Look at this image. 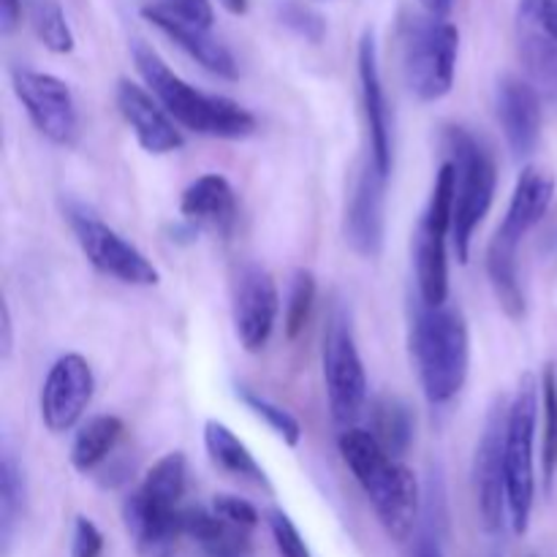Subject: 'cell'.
<instances>
[{
  "label": "cell",
  "instance_id": "cell-1",
  "mask_svg": "<svg viewBox=\"0 0 557 557\" xmlns=\"http://www.w3.org/2000/svg\"><path fill=\"white\" fill-rule=\"evenodd\" d=\"M337 449L362 493L373 504L386 536L392 542H408L419 528L424 500L417 473L386 455L370 430L346 428L337 438Z\"/></svg>",
  "mask_w": 557,
  "mask_h": 557
},
{
  "label": "cell",
  "instance_id": "cell-2",
  "mask_svg": "<svg viewBox=\"0 0 557 557\" xmlns=\"http://www.w3.org/2000/svg\"><path fill=\"white\" fill-rule=\"evenodd\" d=\"M134 63L145 79L147 90L161 101V107L183 128L201 136H212V139H245L259 128L248 109L226 96L196 90L194 85L180 79L147 44H134Z\"/></svg>",
  "mask_w": 557,
  "mask_h": 557
},
{
  "label": "cell",
  "instance_id": "cell-3",
  "mask_svg": "<svg viewBox=\"0 0 557 557\" xmlns=\"http://www.w3.org/2000/svg\"><path fill=\"white\" fill-rule=\"evenodd\" d=\"M411 354L430 406H446L462 392L471 370V335L460 310L422 308L411 324Z\"/></svg>",
  "mask_w": 557,
  "mask_h": 557
},
{
  "label": "cell",
  "instance_id": "cell-4",
  "mask_svg": "<svg viewBox=\"0 0 557 557\" xmlns=\"http://www.w3.org/2000/svg\"><path fill=\"white\" fill-rule=\"evenodd\" d=\"M444 147L449 152L446 161H451L457 172V194H455V223H451V245L457 250V261L468 264L471 243L476 228L487 218L490 207L495 201L498 188V172L487 147L460 125H449L444 131Z\"/></svg>",
  "mask_w": 557,
  "mask_h": 557
},
{
  "label": "cell",
  "instance_id": "cell-5",
  "mask_svg": "<svg viewBox=\"0 0 557 557\" xmlns=\"http://www.w3.org/2000/svg\"><path fill=\"white\" fill-rule=\"evenodd\" d=\"M542 417V389L528 373L520 381L506 422V506L517 536L528 533L536 500V430Z\"/></svg>",
  "mask_w": 557,
  "mask_h": 557
},
{
  "label": "cell",
  "instance_id": "cell-6",
  "mask_svg": "<svg viewBox=\"0 0 557 557\" xmlns=\"http://www.w3.org/2000/svg\"><path fill=\"white\" fill-rule=\"evenodd\" d=\"M455 194L457 172L451 161L441 163L435 174L433 194H430L428 210L417 226L413 237V264H417L419 299L428 308H444L449 299V259H446V243L451 237L455 223Z\"/></svg>",
  "mask_w": 557,
  "mask_h": 557
},
{
  "label": "cell",
  "instance_id": "cell-7",
  "mask_svg": "<svg viewBox=\"0 0 557 557\" xmlns=\"http://www.w3.org/2000/svg\"><path fill=\"white\" fill-rule=\"evenodd\" d=\"M460 30L438 16H411L403 25V74L413 96L441 101L455 87Z\"/></svg>",
  "mask_w": 557,
  "mask_h": 557
},
{
  "label": "cell",
  "instance_id": "cell-8",
  "mask_svg": "<svg viewBox=\"0 0 557 557\" xmlns=\"http://www.w3.org/2000/svg\"><path fill=\"white\" fill-rule=\"evenodd\" d=\"M321 368H324L326 400L332 419L351 428L368 406V373L359 357L357 337L346 308H332L321 341Z\"/></svg>",
  "mask_w": 557,
  "mask_h": 557
},
{
  "label": "cell",
  "instance_id": "cell-9",
  "mask_svg": "<svg viewBox=\"0 0 557 557\" xmlns=\"http://www.w3.org/2000/svg\"><path fill=\"white\" fill-rule=\"evenodd\" d=\"M65 215H69V223L74 228L82 253L101 275L114 277V281L125 283V286H156L161 281L152 261L136 245H131L112 226L98 221L85 207L69 205L65 207Z\"/></svg>",
  "mask_w": 557,
  "mask_h": 557
},
{
  "label": "cell",
  "instance_id": "cell-10",
  "mask_svg": "<svg viewBox=\"0 0 557 557\" xmlns=\"http://www.w3.org/2000/svg\"><path fill=\"white\" fill-rule=\"evenodd\" d=\"M11 87L25 107L27 117L36 125L38 134L52 145L71 147L79 139V112L71 96V87L63 79L44 71L14 69Z\"/></svg>",
  "mask_w": 557,
  "mask_h": 557
},
{
  "label": "cell",
  "instance_id": "cell-11",
  "mask_svg": "<svg viewBox=\"0 0 557 557\" xmlns=\"http://www.w3.org/2000/svg\"><path fill=\"white\" fill-rule=\"evenodd\" d=\"M506 422L509 408L504 400H495L484 419L482 438L473 457V490L482 525L487 533H498L509 517L506 506Z\"/></svg>",
  "mask_w": 557,
  "mask_h": 557
},
{
  "label": "cell",
  "instance_id": "cell-12",
  "mask_svg": "<svg viewBox=\"0 0 557 557\" xmlns=\"http://www.w3.org/2000/svg\"><path fill=\"white\" fill-rule=\"evenodd\" d=\"M277 310H281V297H277L275 277L253 261L239 267L237 277H234L232 315L239 346L245 351H264L272 332H275Z\"/></svg>",
  "mask_w": 557,
  "mask_h": 557
},
{
  "label": "cell",
  "instance_id": "cell-13",
  "mask_svg": "<svg viewBox=\"0 0 557 557\" xmlns=\"http://www.w3.org/2000/svg\"><path fill=\"white\" fill-rule=\"evenodd\" d=\"M96 392L90 362L79 354H65L49 368L41 386V422L49 433H69L87 411Z\"/></svg>",
  "mask_w": 557,
  "mask_h": 557
},
{
  "label": "cell",
  "instance_id": "cell-14",
  "mask_svg": "<svg viewBox=\"0 0 557 557\" xmlns=\"http://www.w3.org/2000/svg\"><path fill=\"white\" fill-rule=\"evenodd\" d=\"M386 177L373 158L362 163L346 207V243L362 259H379L386 237Z\"/></svg>",
  "mask_w": 557,
  "mask_h": 557
},
{
  "label": "cell",
  "instance_id": "cell-15",
  "mask_svg": "<svg viewBox=\"0 0 557 557\" xmlns=\"http://www.w3.org/2000/svg\"><path fill=\"white\" fill-rule=\"evenodd\" d=\"M357 71L364 123H368V156L389 177L392 166H395V134H392V107L386 101L384 79H381L379 44H375L373 30H364L362 38H359Z\"/></svg>",
  "mask_w": 557,
  "mask_h": 557
},
{
  "label": "cell",
  "instance_id": "cell-16",
  "mask_svg": "<svg viewBox=\"0 0 557 557\" xmlns=\"http://www.w3.org/2000/svg\"><path fill=\"white\" fill-rule=\"evenodd\" d=\"M536 87L520 76H504L495 90V114L517 161H528L542 141L544 112Z\"/></svg>",
  "mask_w": 557,
  "mask_h": 557
},
{
  "label": "cell",
  "instance_id": "cell-17",
  "mask_svg": "<svg viewBox=\"0 0 557 557\" xmlns=\"http://www.w3.org/2000/svg\"><path fill=\"white\" fill-rule=\"evenodd\" d=\"M117 109L145 152H150V156H169V152L183 150L185 139L180 134L177 123H174L172 114L161 107V101L150 90H145V87L131 79H120Z\"/></svg>",
  "mask_w": 557,
  "mask_h": 557
},
{
  "label": "cell",
  "instance_id": "cell-18",
  "mask_svg": "<svg viewBox=\"0 0 557 557\" xmlns=\"http://www.w3.org/2000/svg\"><path fill=\"white\" fill-rule=\"evenodd\" d=\"M141 16H145L150 25H156L158 30L166 38H172L180 49H183L188 58H194L201 69H207L210 74L221 76V79H237V60L228 52L226 44L218 41L210 33V27H201L196 22H190L188 16L177 14L169 5H145L141 9Z\"/></svg>",
  "mask_w": 557,
  "mask_h": 557
},
{
  "label": "cell",
  "instance_id": "cell-19",
  "mask_svg": "<svg viewBox=\"0 0 557 557\" xmlns=\"http://www.w3.org/2000/svg\"><path fill=\"white\" fill-rule=\"evenodd\" d=\"M555 199V177L544 169L528 166L522 169V174L517 177L515 194H511L509 210H506L504 223L495 232V237L506 245H515L520 248L522 237L533 232L539 223L544 221V215L549 212Z\"/></svg>",
  "mask_w": 557,
  "mask_h": 557
},
{
  "label": "cell",
  "instance_id": "cell-20",
  "mask_svg": "<svg viewBox=\"0 0 557 557\" xmlns=\"http://www.w3.org/2000/svg\"><path fill=\"white\" fill-rule=\"evenodd\" d=\"M180 215L194 228L228 237L237 223V194L223 174H201L183 190Z\"/></svg>",
  "mask_w": 557,
  "mask_h": 557
},
{
  "label": "cell",
  "instance_id": "cell-21",
  "mask_svg": "<svg viewBox=\"0 0 557 557\" xmlns=\"http://www.w3.org/2000/svg\"><path fill=\"white\" fill-rule=\"evenodd\" d=\"M205 446L210 460L215 462L223 473L256 484V487H270L264 468L256 462V457L250 455L248 446L234 435L232 428H226V424L218 422V419H210V422L205 424Z\"/></svg>",
  "mask_w": 557,
  "mask_h": 557
},
{
  "label": "cell",
  "instance_id": "cell-22",
  "mask_svg": "<svg viewBox=\"0 0 557 557\" xmlns=\"http://www.w3.org/2000/svg\"><path fill=\"white\" fill-rule=\"evenodd\" d=\"M520 60L539 96L557 103V44L539 25H520Z\"/></svg>",
  "mask_w": 557,
  "mask_h": 557
},
{
  "label": "cell",
  "instance_id": "cell-23",
  "mask_svg": "<svg viewBox=\"0 0 557 557\" xmlns=\"http://www.w3.org/2000/svg\"><path fill=\"white\" fill-rule=\"evenodd\" d=\"M370 417H373L370 433L384 446L386 455L395 457V460L406 457V451L413 444V433H417V417H413L411 406L400 397L384 395L373 403Z\"/></svg>",
  "mask_w": 557,
  "mask_h": 557
},
{
  "label": "cell",
  "instance_id": "cell-24",
  "mask_svg": "<svg viewBox=\"0 0 557 557\" xmlns=\"http://www.w3.org/2000/svg\"><path fill=\"white\" fill-rule=\"evenodd\" d=\"M487 275L504 313L515 321L525 319L528 302L520 283V261H517L515 245H506L498 237H493L487 250Z\"/></svg>",
  "mask_w": 557,
  "mask_h": 557
},
{
  "label": "cell",
  "instance_id": "cell-25",
  "mask_svg": "<svg viewBox=\"0 0 557 557\" xmlns=\"http://www.w3.org/2000/svg\"><path fill=\"white\" fill-rule=\"evenodd\" d=\"M123 433L125 424L120 417L103 413V417L90 419L87 424H82L74 444H71V466L79 473L96 471V468L112 455L117 441L123 438Z\"/></svg>",
  "mask_w": 557,
  "mask_h": 557
},
{
  "label": "cell",
  "instance_id": "cell-26",
  "mask_svg": "<svg viewBox=\"0 0 557 557\" xmlns=\"http://www.w3.org/2000/svg\"><path fill=\"white\" fill-rule=\"evenodd\" d=\"M185 487H188V462H185L183 451H169L163 455L156 466L147 471L145 482L136 493L145 500H150L158 509H180Z\"/></svg>",
  "mask_w": 557,
  "mask_h": 557
},
{
  "label": "cell",
  "instance_id": "cell-27",
  "mask_svg": "<svg viewBox=\"0 0 557 557\" xmlns=\"http://www.w3.org/2000/svg\"><path fill=\"white\" fill-rule=\"evenodd\" d=\"M25 473H22L14 451L5 449L3 462H0V539H3L5 549H9L16 522L25 511Z\"/></svg>",
  "mask_w": 557,
  "mask_h": 557
},
{
  "label": "cell",
  "instance_id": "cell-28",
  "mask_svg": "<svg viewBox=\"0 0 557 557\" xmlns=\"http://www.w3.org/2000/svg\"><path fill=\"white\" fill-rule=\"evenodd\" d=\"M542 471L544 487L553 490L557 476V368L553 362L542 373Z\"/></svg>",
  "mask_w": 557,
  "mask_h": 557
},
{
  "label": "cell",
  "instance_id": "cell-29",
  "mask_svg": "<svg viewBox=\"0 0 557 557\" xmlns=\"http://www.w3.org/2000/svg\"><path fill=\"white\" fill-rule=\"evenodd\" d=\"M30 25L36 30L38 41L54 54L74 52V33L63 14V5L58 0H33L30 3Z\"/></svg>",
  "mask_w": 557,
  "mask_h": 557
},
{
  "label": "cell",
  "instance_id": "cell-30",
  "mask_svg": "<svg viewBox=\"0 0 557 557\" xmlns=\"http://www.w3.org/2000/svg\"><path fill=\"white\" fill-rule=\"evenodd\" d=\"M237 395H239V400H243L245 406L256 413V417L264 419L267 428H270L272 433L283 441V444L299 446V441H302V424H299V419L294 417V413H288L286 408H281L277 403H272V400H267V397L256 395V392L245 389V386H239Z\"/></svg>",
  "mask_w": 557,
  "mask_h": 557
},
{
  "label": "cell",
  "instance_id": "cell-31",
  "mask_svg": "<svg viewBox=\"0 0 557 557\" xmlns=\"http://www.w3.org/2000/svg\"><path fill=\"white\" fill-rule=\"evenodd\" d=\"M315 277L310 270H299L292 281V292H288L286 302V319H283V330H286L288 341H297L308 326L310 315H313L315 305Z\"/></svg>",
  "mask_w": 557,
  "mask_h": 557
},
{
  "label": "cell",
  "instance_id": "cell-32",
  "mask_svg": "<svg viewBox=\"0 0 557 557\" xmlns=\"http://www.w3.org/2000/svg\"><path fill=\"white\" fill-rule=\"evenodd\" d=\"M210 511L218 517V520H223L226 525H232L234 531H243V533H250L261 522L256 506L248 504L245 498H237V495H215V498H212Z\"/></svg>",
  "mask_w": 557,
  "mask_h": 557
},
{
  "label": "cell",
  "instance_id": "cell-33",
  "mask_svg": "<svg viewBox=\"0 0 557 557\" xmlns=\"http://www.w3.org/2000/svg\"><path fill=\"white\" fill-rule=\"evenodd\" d=\"M267 522H270V533H272V539H275L277 555L281 557H313L310 555L308 544H305L302 533H299V528L294 525L292 517H288L286 511H281V509L270 511Z\"/></svg>",
  "mask_w": 557,
  "mask_h": 557
},
{
  "label": "cell",
  "instance_id": "cell-34",
  "mask_svg": "<svg viewBox=\"0 0 557 557\" xmlns=\"http://www.w3.org/2000/svg\"><path fill=\"white\" fill-rule=\"evenodd\" d=\"M277 14H281L283 25H286L288 30L297 33V36L308 38V41L313 44H319L321 38H324L326 25L315 11L305 9V5L294 3V0H283V3L277 5Z\"/></svg>",
  "mask_w": 557,
  "mask_h": 557
},
{
  "label": "cell",
  "instance_id": "cell-35",
  "mask_svg": "<svg viewBox=\"0 0 557 557\" xmlns=\"http://www.w3.org/2000/svg\"><path fill=\"white\" fill-rule=\"evenodd\" d=\"M103 536L90 517H76L74 542H71V557H101Z\"/></svg>",
  "mask_w": 557,
  "mask_h": 557
},
{
  "label": "cell",
  "instance_id": "cell-36",
  "mask_svg": "<svg viewBox=\"0 0 557 557\" xmlns=\"http://www.w3.org/2000/svg\"><path fill=\"white\" fill-rule=\"evenodd\" d=\"M163 5L174 9L177 14L188 16L190 22H196V25L201 27H212V20H215L210 0H166Z\"/></svg>",
  "mask_w": 557,
  "mask_h": 557
},
{
  "label": "cell",
  "instance_id": "cell-37",
  "mask_svg": "<svg viewBox=\"0 0 557 557\" xmlns=\"http://www.w3.org/2000/svg\"><path fill=\"white\" fill-rule=\"evenodd\" d=\"M22 20V0H0V30L11 36Z\"/></svg>",
  "mask_w": 557,
  "mask_h": 557
},
{
  "label": "cell",
  "instance_id": "cell-38",
  "mask_svg": "<svg viewBox=\"0 0 557 557\" xmlns=\"http://www.w3.org/2000/svg\"><path fill=\"white\" fill-rule=\"evenodd\" d=\"M539 27L557 44V0H544L542 14H539Z\"/></svg>",
  "mask_w": 557,
  "mask_h": 557
},
{
  "label": "cell",
  "instance_id": "cell-39",
  "mask_svg": "<svg viewBox=\"0 0 557 557\" xmlns=\"http://www.w3.org/2000/svg\"><path fill=\"white\" fill-rule=\"evenodd\" d=\"M419 3L428 9L430 16H438V20H446V14L451 11V0H419Z\"/></svg>",
  "mask_w": 557,
  "mask_h": 557
},
{
  "label": "cell",
  "instance_id": "cell-40",
  "mask_svg": "<svg viewBox=\"0 0 557 557\" xmlns=\"http://www.w3.org/2000/svg\"><path fill=\"white\" fill-rule=\"evenodd\" d=\"M9 354H11V313L3 305V357H9Z\"/></svg>",
  "mask_w": 557,
  "mask_h": 557
},
{
  "label": "cell",
  "instance_id": "cell-41",
  "mask_svg": "<svg viewBox=\"0 0 557 557\" xmlns=\"http://www.w3.org/2000/svg\"><path fill=\"white\" fill-rule=\"evenodd\" d=\"M223 5H226L232 14H245V11H248V0H223Z\"/></svg>",
  "mask_w": 557,
  "mask_h": 557
},
{
  "label": "cell",
  "instance_id": "cell-42",
  "mask_svg": "<svg viewBox=\"0 0 557 557\" xmlns=\"http://www.w3.org/2000/svg\"><path fill=\"white\" fill-rule=\"evenodd\" d=\"M210 557H243L239 553H218V555H210Z\"/></svg>",
  "mask_w": 557,
  "mask_h": 557
}]
</instances>
